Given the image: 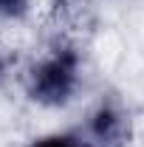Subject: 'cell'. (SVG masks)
Listing matches in <instances>:
<instances>
[{
    "label": "cell",
    "instance_id": "6da1fadb",
    "mask_svg": "<svg viewBox=\"0 0 144 147\" xmlns=\"http://www.w3.org/2000/svg\"><path fill=\"white\" fill-rule=\"evenodd\" d=\"M79 51L73 45H57L28 71L26 88L37 105H68L79 88Z\"/></svg>",
    "mask_w": 144,
    "mask_h": 147
},
{
    "label": "cell",
    "instance_id": "7a4b0ae2",
    "mask_svg": "<svg viewBox=\"0 0 144 147\" xmlns=\"http://www.w3.org/2000/svg\"><path fill=\"white\" fill-rule=\"evenodd\" d=\"M85 136L90 139L93 147H124L127 125H124L122 110L108 105V102H102V105L88 116Z\"/></svg>",
    "mask_w": 144,
    "mask_h": 147
},
{
    "label": "cell",
    "instance_id": "3957f363",
    "mask_svg": "<svg viewBox=\"0 0 144 147\" xmlns=\"http://www.w3.org/2000/svg\"><path fill=\"white\" fill-rule=\"evenodd\" d=\"M28 147H93L85 130H68V133H48L34 139Z\"/></svg>",
    "mask_w": 144,
    "mask_h": 147
},
{
    "label": "cell",
    "instance_id": "277c9868",
    "mask_svg": "<svg viewBox=\"0 0 144 147\" xmlns=\"http://www.w3.org/2000/svg\"><path fill=\"white\" fill-rule=\"evenodd\" d=\"M28 3L31 0H0V17L6 20H20L28 14Z\"/></svg>",
    "mask_w": 144,
    "mask_h": 147
},
{
    "label": "cell",
    "instance_id": "5b68a950",
    "mask_svg": "<svg viewBox=\"0 0 144 147\" xmlns=\"http://www.w3.org/2000/svg\"><path fill=\"white\" fill-rule=\"evenodd\" d=\"M6 71H9V57H6V54H0V79L6 76Z\"/></svg>",
    "mask_w": 144,
    "mask_h": 147
}]
</instances>
